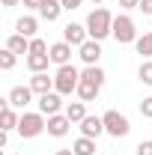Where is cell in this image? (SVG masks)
Instances as JSON below:
<instances>
[{
    "instance_id": "obj_1",
    "label": "cell",
    "mask_w": 152,
    "mask_h": 155,
    "mask_svg": "<svg viewBox=\"0 0 152 155\" xmlns=\"http://www.w3.org/2000/svg\"><path fill=\"white\" fill-rule=\"evenodd\" d=\"M87 33H90V39H95V42L114 36V15H111L104 6L93 9V12L87 15Z\"/></svg>"
},
{
    "instance_id": "obj_2",
    "label": "cell",
    "mask_w": 152,
    "mask_h": 155,
    "mask_svg": "<svg viewBox=\"0 0 152 155\" xmlns=\"http://www.w3.org/2000/svg\"><path fill=\"white\" fill-rule=\"evenodd\" d=\"M104 72L98 69V66H87L84 72H81V84H78V98L81 101H93L98 96V90L104 87Z\"/></svg>"
},
{
    "instance_id": "obj_3",
    "label": "cell",
    "mask_w": 152,
    "mask_h": 155,
    "mask_svg": "<svg viewBox=\"0 0 152 155\" xmlns=\"http://www.w3.org/2000/svg\"><path fill=\"white\" fill-rule=\"evenodd\" d=\"M78 84H81V72H78L72 63H69V66H57L54 90H57L60 96H72V93H78Z\"/></svg>"
},
{
    "instance_id": "obj_4",
    "label": "cell",
    "mask_w": 152,
    "mask_h": 155,
    "mask_svg": "<svg viewBox=\"0 0 152 155\" xmlns=\"http://www.w3.org/2000/svg\"><path fill=\"white\" fill-rule=\"evenodd\" d=\"M48 128V119H45V114H21V122H18V134L21 137H39L42 131Z\"/></svg>"
},
{
    "instance_id": "obj_5",
    "label": "cell",
    "mask_w": 152,
    "mask_h": 155,
    "mask_svg": "<svg viewBox=\"0 0 152 155\" xmlns=\"http://www.w3.org/2000/svg\"><path fill=\"white\" fill-rule=\"evenodd\" d=\"M114 39L119 45H134L137 42V27L131 15H114Z\"/></svg>"
},
{
    "instance_id": "obj_6",
    "label": "cell",
    "mask_w": 152,
    "mask_h": 155,
    "mask_svg": "<svg viewBox=\"0 0 152 155\" xmlns=\"http://www.w3.org/2000/svg\"><path fill=\"white\" fill-rule=\"evenodd\" d=\"M101 119H104V131H107L111 137H125L128 131H131V122H128V116H122L119 110H107Z\"/></svg>"
},
{
    "instance_id": "obj_7",
    "label": "cell",
    "mask_w": 152,
    "mask_h": 155,
    "mask_svg": "<svg viewBox=\"0 0 152 155\" xmlns=\"http://www.w3.org/2000/svg\"><path fill=\"white\" fill-rule=\"evenodd\" d=\"M87 39H90V33H87V24H75V21H69V24L63 27V42H69L72 48H81Z\"/></svg>"
},
{
    "instance_id": "obj_8",
    "label": "cell",
    "mask_w": 152,
    "mask_h": 155,
    "mask_svg": "<svg viewBox=\"0 0 152 155\" xmlns=\"http://www.w3.org/2000/svg\"><path fill=\"white\" fill-rule=\"evenodd\" d=\"M63 110V96H60L57 90H51V93H45V96H39V114L45 116H54Z\"/></svg>"
},
{
    "instance_id": "obj_9",
    "label": "cell",
    "mask_w": 152,
    "mask_h": 155,
    "mask_svg": "<svg viewBox=\"0 0 152 155\" xmlns=\"http://www.w3.org/2000/svg\"><path fill=\"white\" fill-rule=\"evenodd\" d=\"M33 96H36V93H33L30 87H12V90H9V96H6V101H9L15 110H24V107L33 101Z\"/></svg>"
},
{
    "instance_id": "obj_10",
    "label": "cell",
    "mask_w": 152,
    "mask_h": 155,
    "mask_svg": "<svg viewBox=\"0 0 152 155\" xmlns=\"http://www.w3.org/2000/svg\"><path fill=\"white\" fill-rule=\"evenodd\" d=\"M69 128H72V119H69L66 114L48 116V128H45V131H48L51 137H66V134H69Z\"/></svg>"
},
{
    "instance_id": "obj_11",
    "label": "cell",
    "mask_w": 152,
    "mask_h": 155,
    "mask_svg": "<svg viewBox=\"0 0 152 155\" xmlns=\"http://www.w3.org/2000/svg\"><path fill=\"white\" fill-rule=\"evenodd\" d=\"M48 57H51L54 66H69L72 63V45L69 42H54L51 51H48Z\"/></svg>"
},
{
    "instance_id": "obj_12",
    "label": "cell",
    "mask_w": 152,
    "mask_h": 155,
    "mask_svg": "<svg viewBox=\"0 0 152 155\" xmlns=\"http://www.w3.org/2000/svg\"><path fill=\"white\" fill-rule=\"evenodd\" d=\"M81 134L84 137H98V134H104V119H101V116H84V119H81Z\"/></svg>"
},
{
    "instance_id": "obj_13",
    "label": "cell",
    "mask_w": 152,
    "mask_h": 155,
    "mask_svg": "<svg viewBox=\"0 0 152 155\" xmlns=\"http://www.w3.org/2000/svg\"><path fill=\"white\" fill-rule=\"evenodd\" d=\"M78 54H81V60H84L87 66H98V57H101V45H98L95 39H87V42L78 48Z\"/></svg>"
},
{
    "instance_id": "obj_14",
    "label": "cell",
    "mask_w": 152,
    "mask_h": 155,
    "mask_svg": "<svg viewBox=\"0 0 152 155\" xmlns=\"http://www.w3.org/2000/svg\"><path fill=\"white\" fill-rule=\"evenodd\" d=\"M15 33H21V36H27V39H36L39 18H33V15H21V18L15 21Z\"/></svg>"
},
{
    "instance_id": "obj_15",
    "label": "cell",
    "mask_w": 152,
    "mask_h": 155,
    "mask_svg": "<svg viewBox=\"0 0 152 155\" xmlns=\"http://www.w3.org/2000/svg\"><path fill=\"white\" fill-rule=\"evenodd\" d=\"M42 21H57L63 12V0H42V6L36 9Z\"/></svg>"
},
{
    "instance_id": "obj_16",
    "label": "cell",
    "mask_w": 152,
    "mask_h": 155,
    "mask_svg": "<svg viewBox=\"0 0 152 155\" xmlns=\"http://www.w3.org/2000/svg\"><path fill=\"white\" fill-rule=\"evenodd\" d=\"M30 90H33L36 96H45V93H51V90H54V78L48 75V72H39V75L30 78Z\"/></svg>"
},
{
    "instance_id": "obj_17",
    "label": "cell",
    "mask_w": 152,
    "mask_h": 155,
    "mask_svg": "<svg viewBox=\"0 0 152 155\" xmlns=\"http://www.w3.org/2000/svg\"><path fill=\"white\" fill-rule=\"evenodd\" d=\"M18 122H21V116L15 114V107L6 101V104H3V114H0V128H3V131H12V128H18Z\"/></svg>"
},
{
    "instance_id": "obj_18",
    "label": "cell",
    "mask_w": 152,
    "mask_h": 155,
    "mask_svg": "<svg viewBox=\"0 0 152 155\" xmlns=\"http://www.w3.org/2000/svg\"><path fill=\"white\" fill-rule=\"evenodd\" d=\"M6 48L12 54H30V39L21 36V33H12V36L6 39Z\"/></svg>"
},
{
    "instance_id": "obj_19",
    "label": "cell",
    "mask_w": 152,
    "mask_h": 155,
    "mask_svg": "<svg viewBox=\"0 0 152 155\" xmlns=\"http://www.w3.org/2000/svg\"><path fill=\"white\" fill-rule=\"evenodd\" d=\"M48 66H51V57L48 54H27V69L39 75V72H48Z\"/></svg>"
},
{
    "instance_id": "obj_20",
    "label": "cell",
    "mask_w": 152,
    "mask_h": 155,
    "mask_svg": "<svg viewBox=\"0 0 152 155\" xmlns=\"http://www.w3.org/2000/svg\"><path fill=\"white\" fill-rule=\"evenodd\" d=\"M72 149H75V155H95V140L81 134L75 143H72Z\"/></svg>"
},
{
    "instance_id": "obj_21",
    "label": "cell",
    "mask_w": 152,
    "mask_h": 155,
    "mask_svg": "<svg viewBox=\"0 0 152 155\" xmlns=\"http://www.w3.org/2000/svg\"><path fill=\"white\" fill-rule=\"evenodd\" d=\"M66 116H69L72 122H81V119L87 116V101H69V104H66Z\"/></svg>"
},
{
    "instance_id": "obj_22",
    "label": "cell",
    "mask_w": 152,
    "mask_h": 155,
    "mask_svg": "<svg viewBox=\"0 0 152 155\" xmlns=\"http://www.w3.org/2000/svg\"><path fill=\"white\" fill-rule=\"evenodd\" d=\"M134 48H137L140 57H152V30H149V33H143V36H137Z\"/></svg>"
},
{
    "instance_id": "obj_23",
    "label": "cell",
    "mask_w": 152,
    "mask_h": 155,
    "mask_svg": "<svg viewBox=\"0 0 152 155\" xmlns=\"http://www.w3.org/2000/svg\"><path fill=\"white\" fill-rule=\"evenodd\" d=\"M137 78H140V84H143V87H152V60L140 63V69H137Z\"/></svg>"
},
{
    "instance_id": "obj_24",
    "label": "cell",
    "mask_w": 152,
    "mask_h": 155,
    "mask_svg": "<svg viewBox=\"0 0 152 155\" xmlns=\"http://www.w3.org/2000/svg\"><path fill=\"white\" fill-rule=\"evenodd\" d=\"M15 57H18V54H12L9 48H6V51H0V69H3V72L15 69Z\"/></svg>"
},
{
    "instance_id": "obj_25",
    "label": "cell",
    "mask_w": 152,
    "mask_h": 155,
    "mask_svg": "<svg viewBox=\"0 0 152 155\" xmlns=\"http://www.w3.org/2000/svg\"><path fill=\"white\" fill-rule=\"evenodd\" d=\"M48 51H51V45H48V42H45V39H30V54H48Z\"/></svg>"
},
{
    "instance_id": "obj_26",
    "label": "cell",
    "mask_w": 152,
    "mask_h": 155,
    "mask_svg": "<svg viewBox=\"0 0 152 155\" xmlns=\"http://www.w3.org/2000/svg\"><path fill=\"white\" fill-rule=\"evenodd\" d=\"M140 114L146 116V119H152V96H146L143 101H140Z\"/></svg>"
},
{
    "instance_id": "obj_27",
    "label": "cell",
    "mask_w": 152,
    "mask_h": 155,
    "mask_svg": "<svg viewBox=\"0 0 152 155\" xmlns=\"http://www.w3.org/2000/svg\"><path fill=\"white\" fill-rule=\"evenodd\" d=\"M134 152H137V155H152V140H140Z\"/></svg>"
},
{
    "instance_id": "obj_28",
    "label": "cell",
    "mask_w": 152,
    "mask_h": 155,
    "mask_svg": "<svg viewBox=\"0 0 152 155\" xmlns=\"http://www.w3.org/2000/svg\"><path fill=\"white\" fill-rule=\"evenodd\" d=\"M143 15H152V0H140V6H137Z\"/></svg>"
},
{
    "instance_id": "obj_29",
    "label": "cell",
    "mask_w": 152,
    "mask_h": 155,
    "mask_svg": "<svg viewBox=\"0 0 152 155\" xmlns=\"http://www.w3.org/2000/svg\"><path fill=\"white\" fill-rule=\"evenodd\" d=\"M119 6H122V9H137L140 0H119Z\"/></svg>"
},
{
    "instance_id": "obj_30",
    "label": "cell",
    "mask_w": 152,
    "mask_h": 155,
    "mask_svg": "<svg viewBox=\"0 0 152 155\" xmlns=\"http://www.w3.org/2000/svg\"><path fill=\"white\" fill-rule=\"evenodd\" d=\"M84 0H63V9H78Z\"/></svg>"
},
{
    "instance_id": "obj_31",
    "label": "cell",
    "mask_w": 152,
    "mask_h": 155,
    "mask_svg": "<svg viewBox=\"0 0 152 155\" xmlns=\"http://www.w3.org/2000/svg\"><path fill=\"white\" fill-rule=\"evenodd\" d=\"M21 3H24L27 9H39V6H42V0H21Z\"/></svg>"
},
{
    "instance_id": "obj_32",
    "label": "cell",
    "mask_w": 152,
    "mask_h": 155,
    "mask_svg": "<svg viewBox=\"0 0 152 155\" xmlns=\"http://www.w3.org/2000/svg\"><path fill=\"white\" fill-rule=\"evenodd\" d=\"M0 3H3V6L9 9V6H15V3H21V0H0Z\"/></svg>"
},
{
    "instance_id": "obj_33",
    "label": "cell",
    "mask_w": 152,
    "mask_h": 155,
    "mask_svg": "<svg viewBox=\"0 0 152 155\" xmlns=\"http://www.w3.org/2000/svg\"><path fill=\"white\" fill-rule=\"evenodd\" d=\"M57 155H75V149H57Z\"/></svg>"
},
{
    "instance_id": "obj_34",
    "label": "cell",
    "mask_w": 152,
    "mask_h": 155,
    "mask_svg": "<svg viewBox=\"0 0 152 155\" xmlns=\"http://www.w3.org/2000/svg\"><path fill=\"white\" fill-rule=\"evenodd\" d=\"M93 3H104V0H93Z\"/></svg>"
}]
</instances>
